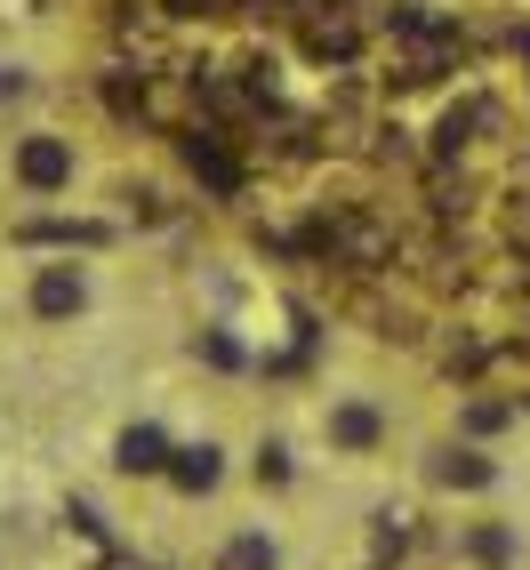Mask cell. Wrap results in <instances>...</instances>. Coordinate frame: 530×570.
<instances>
[{
  "mask_svg": "<svg viewBox=\"0 0 530 570\" xmlns=\"http://www.w3.org/2000/svg\"><path fill=\"white\" fill-rule=\"evenodd\" d=\"M169 466V434L161 426H129L121 434V474H161Z\"/></svg>",
  "mask_w": 530,
  "mask_h": 570,
  "instance_id": "6",
  "label": "cell"
},
{
  "mask_svg": "<svg viewBox=\"0 0 530 570\" xmlns=\"http://www.w3.org/2000/svg\"><path fill=\"white\" fill-rule=\"evenodd\" d=\"M514 554H522V539H514L507 522H482V530H467V562H482V570H507Z\"/></svg>",
  "mask_w": 530,
  "mask_h": 570,
  "instance_id": "8",
  "label": "cell"
},
{
  "mask_svg": "<svg viewBox=\"0 0 530 570\" xmlns=\"http://www.w3.org/2000/svg\"><path fill=\"white\" fill-rule=\"evenodd\" d=\"M257 482H289V450H282V442L257 450Z\"/></svg>",
  "mask_w": 530,
  "mask_h": 570,
  "instance_id": "10",
  "label": "cell"
},
{
  "mask_svg": "<svg viewBox=\"0 0 530 570\" xmlns=\"http://www.w3.org/2000/svg\"><path fill=\"white\" fill-rule=\"evenodd\" d=\"M322 434H330L337 459H370V450L386 442V410L362 402V394H346V402H330V410H322Z\"/></svg>",
  "mask_w": 530,
  "mask_h": 570,
  "instance_id": "3",
  "label": "cell"
},
{
  "mask_svg": "<svg viewBox=\"0 0 530 570\" xmlns=\"http://www.w3.org/2000/svg\"><path fill=\"white\" fill-rule=\"evenodd\" d=\"M185 499H202V490H217L225 482V450L217 442H185V450H169V466H161Z\"/></svg>",
  "mask_w": 530,
  "mask_h": 570,
  "instance_id": "4",
  "label": "cell"
},
{
  "mask_svg": "<svg viewBox=\"0 0 530 570\" xmlns=\"http://www.w3.org/2000/svg\"><path fill=\"white\" fill-rule=\"evenodd\" d=\"M426 482H434V490H490V482H499V466H490L482 450H434Z\"/></svg>",
  "mask_w": 530,
  "mask_h": 570,
  "instance_id": "5",
  "label": "cell"
},
{
  "mask_svg": "<svg viewBox=\"0 0 530 570\" xmlns=\"http://www.w3.org/2000/svg\"><path fill=\"white\" fill-rule=\"evenodd\" d=\"M24 89H32L24 72H17V65H0V97H24Z\"/></svg>",
  "mask_w": 530,
  "mask_h": 570,
  "instance_id": "11",
  "label": "cell"
},
{
  "mask_svg": "<svg viewBox=\"0 0 530 570\" xmlns=\"http://www.w3.org/2000/svg\"><path fill=\"white\" fill-rule=\"evenodd\" d=\"M217 570H282V547L265 539V530H242V539L217 547Z\"/></svg>",
  "mask_w": 530,
  "mask_h": 570,
  "instance_id": "7",
  "label": "cell"
},
{
  "mask_svg": "<svg viewBox=\"0 0 530 570\" xmlns=\"http://www.w3.org/2000/svg\"><path fill=\"white\" fill-rule=\"evenodd\" d=\"M507 417H514L507 402H474V410H467V434H499V426H507Z\"/></svg>",
  "mask_w": 530,
  "mask_h": 570,
  "instance_id": "9",
  "label": "cell"
},
{
  "mask_svg": "<svg viewBox=\"0 0 530 570\" xmlns=\"http://www.w3.org/2000/svg\"><path fill=\"white\" fill-rule=\"evenodd\" d=\"M9 177H17L24 202H57V194L81 185V145H72L65 129H24L9 145Z\"/></svg>",
  "mask_w": 530,
  "mask_h": 570,
  "instance_id": "1",
  "label": "cell"
},
{
  "mask_svg": "<svg viewBox=\"0 0 530 570\" xmlns=\"http://www.w3.org/2000/svg\"><path fill=\"white\" fill-rule=\"evenodd\" d=\"M24 314L32 322H81L89 314V265L81 257H41V265H32V274H24Z\"/></svg>",
  "mask_w": 530,
  "mask_h": 570,
  "instance_id": "2",
  "label": "cell"
}]
</instances>
